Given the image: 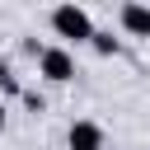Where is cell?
I'll list each match as a JSON object with an SVG mask.
<instances>
[{"instance_id":"cell-5","label":"cell","mask_w":150,"mask_h":150,"mask_svg":"<svg viewBox=\"0 0 150 150\" xmlns=\"http://www.w3.org/2000/svg\"><path fill=\"white\" fill-rule=\"evenodd\" d=\"M94 47H98V52H112L117 42H112V33H94Z\"/></svg>"},{"instance_id":"cell-3","label":"cell","mask_w":150,"mask_h":150,"mask_svg":"<svg viewBox=\"0 0 150 150\" xmlns=\"http://www.w3.org/2000/svg\"><path fill=\"white\" fill-rule=\"evenodd\" d=\"M70 150H103V131L94 122H75L70 127Z\"/></svg>"},{"instance_id":"cell-1","label":"cell","mask_w":150,"mask_h":150,"mask_svg":"<svg viewBox=\"0 0 150 150\" xmlns=\"http://www.w3.org/2000/svg\"><path fill=\"white\" fill-rule=\"evenodd\" d=\"M52 23H56V33H61V38H75V42H80V38H94L89 14H84V9H75V5H61V9L52 14Z\"/></svg>"},{"instance_id":"cell-6","label":"cell","mask_w":150,"mask_h":150,"mask_svg":"<svg viewBox=\"0 0 150 150\" xmlns=\"http://www.w3.org/2000/svg\"><path fill=\"white\" fill-rule=\"evenodd\" d=\"M0 89H9V94H19V80H14V75L5 70V66H0Z\"/></svg>"},{"instance_id":"cell-7","label":"cell","mask_w":150,"mask_h":150,"mask_svg":"<svg viewBox=\"0 0 150 150\" xmlns=\"http://www.w3.org/2000/svg\"><path fill=\"white\" fill-rule=\"evenodd\" d=\"M0 127H5V108H0Z\"/></svg>"},{"instance_id":"cell-4","label":"cell","mask_w":150,"mask_h":150,"mask_svg":"<svg viewBox=\"0 0 150 150\" xmlns=\"http://www.w3.org/2000/svg\"><path fill=\"white\" fill-rule=\"evenodd\" d=\"M122 23H127V33L150 38V9L145 5H122Z\"/></svg>"},{"instance_id":"cell-2","label":"cell","mask_w":150,"mask_h":150,"mask_svg":"<svg viewBox=\"0 0 150 150\" xmlns=\"http://www.w3.org/2000/svg\"><path fill=\"white\" fill-rule=\"evenodd\" d=\"M42 75H47V80H56V84H61V80H70V75H75V56H70V52H61V47H47V52H42Z\"/></svg>"}]
</instances>
